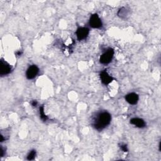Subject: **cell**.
I'll list each match as a JSON object with an SVG mask.
<instances>
[{"instance_id":"1","label":"cell","mask_w":161,"mask_h":161,"mask_svg":"<svg viewBox=\"0 0 161 161\" xmlns=\"http://www.w3.org/2000/svg\"><path fill=\"white\" fill-rule=\"evenodd\" d=\"M111 115L106 111L97 112L92 118L91 125L97 131H101L106 128L111 123Z\"/></svg>"},{"instance_id":"2","label":"cell","mask_w":161,"mask_h":161,"mask_svg":"<svg viewBox=\"0 0 161 161\" xmlns=\"http://www.w3.org/2000/svg\"><path fill=\"white\" fill-rule=\"evenodd\" d=\"M114 51L112 48H108L99 57V62L102 64L110 63L114 57Z\"/></svg>"},{"instance_id":"3","label":"cell","mask_w":161,"mask_h":161,"mask_svg":"<svg viewBox=\"0 0 161 161\" xmlns=\"http://www.w3.org/2000/svg\"><path fill=\"white\" fill-rule=\"evenodd\" d=\"M89 25L92 28H101L103 26V23L97 13L91 15L89 20Z\"/></svg>"},{"instance_id":"4","label":"cell","mask_w":161,"mask_h":161,"mask_svg":"<svg viewBox=\"0 0 161 161\" xmlns=\"http://www.w3.org/2000/svg\"><path fill=\"white\" fill-rule=\"evenodd\" d=\"M12 70L11 65L4 60L3 58L0 60V75L3 77L4 75H8L11 73Z\"/></svg>"},{"instance_id":"5","label":"cell","mask_w":161,"mask_h":161,"mask_svg":"<svg viewBox=\"0 0 161 161\" xmlns=\"http://www.w3.org/2000/svg\"><path fill=\"white\" fill-rule=\"evenodd\" d=\"M89 29L87 27H82L79 26L77 28L75 34L77 36V38L79 41H82L85 40L89 35Z\"/></svg>"},{"instance_id":"6","label":"cell","mask_w":161,"mask_h":161,"mask_svg":"<svg viewBox=\"0 0 161 161\" xmlns=\"http://www.w3.org/2000/svg\"><path fill=\"white\" fill-rule=\"evenodd\" d=\"M39 72V68L36 65H31L26 71V77L30 80L34 79Z\"/></svg>"},{"instance_id":"7","label":"cell","mask_w":161,"mask_h":161,"mask_svg":"<svg viewBox=\"0 0 161 161\" xmlns=\"http://www.w3.org/2000/svg\"><path fill=\"white\" fill-rule=\"evenodd\" d=\"M99 77L101 82L106 86L109 84L114 80L113 77L107 72L106 70H103L100 72Z\"/></svg>"},{"instance_id":"8","label":"cell","mask_w":161,"mask_h":161,"mask_svg":"<svg viewBox=\"0 0 161 161\" xmlns=\"http://www.w3.org/2000/svg\"><path fill=\"white\" fill-rule=\"evenodd\" d=\"M139 99V96L135 92H130L125 96V100L130 104H136Z\"/></svg>"},{"instance_id":"9","label":"cell","mask_w":161,"mask_h":161,"mask_svg":"<svg viewBox=\"0 0 161 161\" xmlns=\"http://www.w3.org/2000/svg\"><path fill=\"white\" fill-rule=\"evenodd\" d=\"M130 123L135 126L136 127L140 128H143L146 126V123L145 121L139 118H133L130 119Z\"/></svg>"},{"instance_id":"10","label":"cell","mask_w":161,"mask_h":161,"mask_svg":"<svg viewBox=\"0 0 161 161\" xmlns=\"http://www.w3.org/2000/svg\"><path fill=\"white\" fill-rule=\"evenodd\" d=\"M39 113H40V117L41 119L43 121H46L48 119V116L45 114L44 112V106H41L39 108Z\"/></svg>"},{"instance_id":"11","label":"cell","mask_w":161,"mask_h":161,"mask_svg":"<svg viewBox=\"0 0 161 161\" xmlns=\"http://www.w3.org/2000/svg\"><path fill=\"white\" fill-rule=\"evenodd\" d=\"M128 15V11L125 7L121 8L118 12V16H119L121 18L123 19L126 18V16Z\"/></svg>"},{"instance_id":"12","label":"cell","mask_w":161,"mask_h":161,"mask_svg":"<svg viewBox=\"0 0 161 161\" xmlns=\"http://www.w3.org/2000/svg\"><path fill=\"white\" fill-rule=\"evenodd\" d=\"M36 156V150H31L29 153L27 155V160H33L35 159Z\"/></svg>"},{"instance_id":"13","label":"cell","mask_w":161,"mask_h":161,"mask_svg":"<svg viewBox=\"0 0 161 161\" xmlns=\"http://www.w3.org/2000/svg\"><path fill=\"white\" fill-rule=\"evenodd\" d=\"M120 148H121V149L123 151V152H127L128 151V147H127V145H126V144H123V143H121V145H120Z\"/></svg>"},{"instance_id":"14","label":"cell","mask_w":161,"mask_h":161,"mask_svg":"<svg viewBox=\"0 0 161 161\" xmlns=\"http://www.w3.org/2000/svg\"><path fill=\"white\" fill-rule=\"evenodd\" d=\"M31 104L32 106H33V107H36V106H37V104H38V102H37L36 100H33V101H31Z\"/></svg>"},{"instance_id":"15","label":"cell","mask_w":161,"mask_h":161,"mask_svg":"<svg viewBox=\"0 0 161 161\" xmlns=\"http://www.w3.org/2000/svg\"><path fill=\"white\" fill-rule=\"evenodd\" d=\"M1 157H3L4 156V150L2 147H1Z\"/></svg>"},{"instance_id":"16","label":"cell","mask_w":161,"mask_h":161,"mask_svg":"<svg viewBox=\"0 0 161 161\" xmlns=\"http://www.w3.org/2000/svg\"><path fill=\"white\" fill-rule=\"evenodd\" d=\"M21 53H22V52H20V51H18V52H16V55H18V56L21 55Z\"/></svg>"}]
</instances>
